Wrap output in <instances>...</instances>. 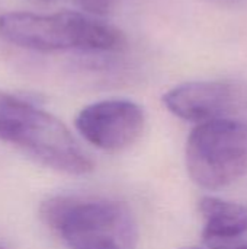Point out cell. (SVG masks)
<instances>
[{
	"instance_id": "obj_1",
	"label": "cell",
	"mask_w": 247,
	"mask_h": 249,
	"mask_svg": "<svg viewBox=\"0 0 247 249\" xmlns=\"http://www.w3.org/2000/svg\"><path fill=\"white\" fill-rule=\"evenodd\" d=\"M44 223L70 249H135L138 223L116 200L55 196L41 204Z\"/></svg>"
},
{
	"instance_id": "obj_2",
	"label": "cell",
	"mask_w": 247,
	"mask_h": 249,
	"mask_svg": "<svg viewBox=\"0 0 247 249\" xmlns=\"http://www.w3.org/2000/svg\"><path fill=\"white\" fill-rule=\"evenodd\" d=\"M0 139L39 163L71 175L93 171L92 159L52 114L0 90Z\"/></svg>"
},
{
	"instance_id": "obj_3",
	"label": "cell",
	"mask_w": 247,
	"mask_h": 249,
	"mask_svg": "<svg viewBox=\"0 0 247 249\" xmlns=\"http://www.w3.org/2000/svg\"><path fill=\"white\" fill-rule=\"evenodd\" d=\"M0 35L16 47L51 51H121L127 45L122 31L89 13L64 10L52 15L9 12L0 16Z\"/></svg>"
},
{
	"instance_id": "obj_4",
	"label": "cell",
	"mask_w": 247,
	"mask_h": 249,
	"mask_svg": "<svg viewBox=\"0 0 247 249\" xmlns=\"http://www.w3.org/2000/svg\"><path fill=\"white\" fill-rule=\"evenodd\" d=\"M185 159L198 187L231 185L247 174V124L234 118L198 124L188 137Z\"/></svg>"
},
{
	"instance_id": "obj_5",
	"label": "cell",
	"mask_w": 247,
	"mask_h": 249,
	"mask_svg": "<svg viewBox=\"0 0 247 249\" xmlns=\"http://www.w3.org/2000/svg\"><path fill=\"white\" fill-rule=\"evenodd\" d=\"M163 104L185 121L229 120L247 109V86L236 80L188 82L166 92Z\"/></svg>"
},
{
	"instance_id": "obj_6",
	"label": "cell",
	"mask_w": 247,
	"mask_h": 249,
	"mask_svg": "<svg viewBox=\"0 0 247 249\" xmlns=\"http://www.w3.org/2000/svg\"><path fill=\"white\" fill-rule=\"evenodd\" d=\"M143 108L128 99H105L84 107L76 117V128L86 142L106 152L132 146L143 134Z\"/></svg>"
},
{
	"instance_id": "obj_7",
	"label": "cell",
	"mask_w": 247,
	"mask_h": 249,
	"mask_svg": "<svg viewBox=\"0 0 247 249\" xmlns=\"http://www.w3.org/2000/svg\"><path fill=\"white\" fill-rule=\"evenodd\" d=\"M202 241L208 249H247V207L215 197L199 201Z\"/></svg>"
},
{
	"instance_id": "obj_8",
	"label": "cell",
	"mask_w": 247,
	"mask_h": 249,
	"mask_svg": "<svg viewBox=\"0 0 247 249\" xmlns=\"http://www.w3.org/2000/svg\"><path fill=\"white\" fill-rule=\"evenodd\" d=\"M71 1L89 15L102 16L114 9L116 0H71Z\"/></svg>"
},
{
	"instance_id": "obj_9",
	"label": "cell",
	"mask_w": 247,
	"mask_h": 249,
	"mask_svg": "<svg viewBox=\"0 0 247 249\" xmlns=\"http://www.w3.org/2000/svg\"><path fill=\"white\" fill-rule=\"evenodd\" d=\"M42 1H52V0H42Z\"/></svg>"
},
{
	"instance_id": "obj_10",
	"label": "cell",
	"mask_w": 247,
	"mask_h": 249,
	"mask_svg": "<svg viewBox=\"0 0 247 249\" xmlns=\"http://www.w3.org/2000/svg\"><path fill=\"white\" fill-rule=\"evenodd\" d=\"M183 249H198V248H183Z\"/></svg>"
},
{
	"instance_id": "obj_11",
	"label": "cell",
	"mask_w": 247,
	"mask_h": 249,
	"mask_svg": "<svg viewBox=\"0 0 247 249\" xmlns=\"http://www.w3.org/2000/svg\"><path fill=\"white\" fill-rule=\"evenodd\" d=\"M0 249H3V248H0Z\"/></svg>"
}]
</instances>
